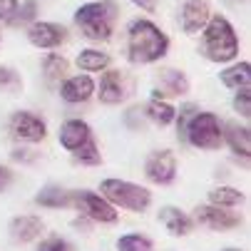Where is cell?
<instances>
[{
    "mask_svg": "<svg viewBox=\"0 0 251 251\" xmlns=\"http://www.w3.org/2000/svg\"><path fill=\"white\" fill-rule=\"evenodd\" d=\"M125 50L132 65H154L169 52V35L152 18H132L125 27Z\"/></svg>",
    "mask_w": 251,
    "mask_h": 251,
    "instance_id": "cell-1",
    "label": "cell"
},
{
    "mask_svg": "<svg viewBox=\"0 0 251 251\" xmlns=\"http://www.w3.org/2000/svg\"><path fill=\"white\" fill-rule=\"evenodd\" d=\"M199 55L214 65H229L234 60H239V32L231 25V20L222 13H211L209 23L204 25V30L199 32Z\"/></svg>",
    "mask_w": 251,
    "mask_h": 251,
    "instance_id": "cell-2",
    "label": "cell"
},
{
    "mask_svg": "<svg viewBox=\"0 0 251 251\" xmlns=\"http://www.w3.org/2000/svg\"><path fill=\"white\" fill-rule=\"evenodd\" d=\"M120 13H122V8H120L117 0H90V3H82L75 10L73 23L85 40L107 43V40H112V35H115Z\"/></svg>",
    "mask_w": 251,
    "mask_h": 251,
    "instance_id": "cell-3",
    "label": "cell"
},
{
    "mask_svg": "<svg viewBox=\"0 0 251 251\" xmlns=\"http://www.w3.org/2000/svg\"><path fill=\"white\" fill-rule=\"evenodd\" d=\"M100 194L115 209H125V211H134V214H145L152 206V192L137 182H129V179H117V176L102 179Z\"/></svg>",
    "mask_w": 251,
    "mask_h": 251,
    "instance_id": "cell-4",
    "label": "cell"
},
{
    "mask_svg": "<svg viewBox=\"0 0 251 251\" xmlns=\"http://www.w3.org/2000/svg\"><path fill=\"white\" fill-rule=\"evenodd\" d=\"M184 142L201 152H217L224 145V122L217 112L197 110L184 125Z\"/></svg>",
    "mask_w": 251,
    "mask_h": 251,
    "instance_id": "cell-5",
    "label": "cell"
},
{
    "mask_svg": "<svg viewBox=\"0 0 251 251\" xmlns=\"http://www.w3.org/2000/svg\"><path fill=\"white\" fill-rule=\"evenodd\" d=\"M134 92V80L117 67H107L100 75V85L95 87V95L100 97L102 104L107 107H117L122 102H127Z\"/></svg>",
    "mask_w": 251,
    "mask_h": 251,
    "instance_id": "cell-6",
    "label": "cell"
},
{
    "mask_svg": "<svg viewBox=\"0 0 251 251\" xmlns=\"http://www.w3.org/2000/svg\"><path fill=\"white\" fill-rule=\"evenodd\" d=\"M73 209H77L92 224H117L120 211L102 194L90 189H73Z\"/></svg>",
    "mask_w": 251,
    "mask_h": 251,
    "instance_id": "cell-7",
    "label": "cell"
},
{
    "mask_svg": "<svg viewBox=\"0 0 251 251\" xmlns=\"http://www.w3.org/2000/svg\"><path fill=\"white\" fill-rule=\"evenodd\" d=\"M8 132L20 145H40L48 139V122L32 110H15L8 120Z\"/></svg>",
    "mask_w": 251,
    "mask_h": 251,
    "instance_id": "cell-8",
    "label": "cell"
},
{
    "mask_svg": "<svg viewBox=\"0 0 251 251\" xmlns=\"http://www.w3.org/2000/svg\"><path fill=\"white\" fill-rule=\"evenodd\" d=\"M25 38H27V43L32 48H38V50H57V48H62L67 43L70 30L62 23L38 18L25 27Z\"/></svg>",
    "mask_w": 251,
    "mask_h": 251,
    "instance_id": "cell-9",
    "label": "cell"
},
{
    "mask_svg": "<svg viewBox=\"0 0 251 251\" xmlns=\"http://www.w3.org/2000/svg\"><path fill=\"white\" fill-rule=\"evenodd\" d=\"M179 174V164H176V154L172 150H152L145 159V176L150 184L157 187H169L176 182Z\"/></svg>",
    "mask_w": 251,
    "mask_h": 251,
    "instance_id": "cell-10",
    "label": "cell"
},
{
    "mask_svg": "<svg viewBox=\"0 0 251 251\" xmlns=\"http://www.w3.org/2000/svg\"><path fill=\"white\" fill-rule=\"evenodd\" d=\"M194 224L204 226V229H211V231H231V229H239L244 224L241 214L231 211V209H224V206H217V204H199L192 214Z\"/></svg>",
    "mask_w": 251,
    "mask_h": 251,
    "instance_id": "cell-11",
    "label": "cell"
},
{
    "mask_svg": "<svg viewBox=\"0 0 251 251\" xmlns=\"http://www.w3.org/2000/svg\"><path fill=\"white\" fill-rule=\"evenodd\" d=\"M192 90V82L184 70L176 67H159L154 75V90L152 97L157 100H169V97H187Z\"/></svg>",
    "mask_w": 251,
    "mask_h": 251,
    "instance_id": "cell-12",
    "label": "cell"
},
{
    "mask_svg": "<svg viewBox=\"0 0 251 251\" xmlns=\"http://www.w3.org/2000/svg\"><path fill=\"white\" fill-rule=\"evenodd\" d=\"M95 87H97L95 77L87 73H80V75H67L57 85V92L65 104H85L95 97Z\"/></svg>",
    "mask_w": 251,
    "mask_h": 251,
    "instance_id": "cell-13",
    "label": "cell"
},
{
    "mask_svg": "<svg viewBox=\"0 0 251 251\" xmlns=\"http://www.w3.org/2000/svg\"><path fill=\"white\" fill-rule=\"evenodd\" d=\"M211 18L209 0H184L179 10V25L184 35H199Z\"/></svg>",
    "mask_w": 251,
    "mask_h": 251,
    "instance_id": "cell-14",
    "label": "cell"
},
{
    "mask_svg": "<svg viewBox=\"0 0 251 251\" xmlns=\"http://www.w3.org/2000/svg\"><path fill=\"white\" fill-rule=\"evenodd\" d=\"M92 137H95V134H92V127H90L85 120H80V117L65 120V122L60 125V129H57V142H60V147H62L65 152L80 150L85 142H90Z\"/></svg>",
    "mask_w": 251,
    "mask_h": 251,
    "instance_id": "cell-15",
    "label": "cell"
},
{
    "mask_svg": "<svg viewBox=\"0 0 251 251\" xmlns=\"http://www.w3.org/2000/svg\"><path fill=\"white\" fill-rule=\"evenodd\" d=\"M8 234L15 244H32L45 234V222L35 214H20V217L10 219Z\"/></svg>",
    "mask_w": 251,
    "mask_h": 251,
    "instance_id": "cell-16",
    "label": "cell"
},
{
    "mask_svg": "<svg viewBox=\"0 0 251 251\" xmlns=\"http://www.w3.org/2000/svg\"><path fill=\"white\" fill-rule=\"evenodd\" d=\"M157 217H159V224L172 236H189L194 231V226H197L194 219H192V214H187L184 209H179V206H172V204L162 206Z\"/></svg>",
    "mask_w": 251,
    "mask_h": 251,
    "instance_id": "cell-17",
    "label": "cell"
},
{
    "mask_svg": "<svg viewBox=\"0 0 251 251\" xmlns=\"http://www.w3.org/2000/svg\"><path fill=\"white\" fill-rule=\"evenodd\" d=\"M224 145L236 154L249 159L251 154V129L249 125H239V122H224Z\"/></svg>",
    "mask_w": 251,
    "mask_h": 251,
    "instance_id": "cell-18",
    "label": "cell"
},
{
    "mask_svg": "<svg viewBox=\"0 0 251 251\" xmlns=\"http://www.w3.org/2000/svg\"><path fill=\"white\" fill-rule=\"evenodd\" d=\"M219 80L231 92L251 87V62L249 60H234V62L224 65V70L219 73Z\"/></svg>",
    "mask_w": 251,
    "mask_h": 251,
    "instance_id": "cell-19",
    "label": "cell"
},
{
    "mask_svg": "<svg viewBox=\"0 0 251 251\" xmlns=\"http://www.w3.org/2000/svg\"><path fill=\"white\" fill-rule=\"evenodd\" d=\"M142 115H145L147 122L157 125V127H169L174 125V117H176V107L169 102V100H157V97H150L147 104L142 107Z\"/></svg>",
    "mask_w": 251,
    "mask_h": 251,
    "instance_id": "cell-20",
    "label": "cell"
},
{
    "mask_svg": "<svg viewBox=\"0 0 251 251\" xmlns=\"http://www.w3.org/2000/svg\"><path fill=\"white\" fill-rule=\"evenodd\" d=\"M35 204L43 209H73V189L60 184H48L35 194Z\"/></svg>",
    "mask_w": 251,
    "mask_h": 251,
    "instance_id": "cell-21",
    "label": "cell"
},
{
    "mask_svg": "<svg viewBox=\"0 0 251 251\" xmlns=\"http://www.w3.org/2000/svg\"><path fill=\"white\" fill-rule=\"evenodd\" d=\"M75 65H77L80 73H87V75L102 73V70H107V67L112 65V55L104 52V50H100V48H85V50L77 52Z\"/></svg>",
    "mask_w": 251,
    "mask_h": 251,
    "instance_id": "cell-22",
    "label": "cell"
},
{
    "mask_svg": "<svg viewBox=\"0 0 251 251\" xmlns=\"http://www.w3.org/2000/svg\"><path fill=\"white\" fill-rule=\"evenodd\" d=\"M40 67H43V75H45V80L50 85H60L70 73V60L65 55H60V52H48L43 57Z\"/></svg>",
    "mask_w": 251,
    "mask_h": 251,
    "instance_id": "cell-23",
    "label": "cell"
},
{
    "mask_svg": "<svg viewBox=\"0 0 251 251\" xmlns=\"http://www.w3.org/2000/svg\"><path fill=\"white\" fill-rule=\"evenodd\" d=\"M246 201V194L239 187H229V184H219L209 192V204H217L224 209H236Z\"/></svg>",
    "mask_w": 251,
    "mask_h": 251,
    "instance_id": "cell-24",
    "label": "cell"
},
{
    "mask_svg": "<svg viewBox=\"0 0 251 251\" xmlns=\"http://www.w3.org/2000/svg\"><path fill=\"white\" fill-rule=\"evenodd\" d=\"M70 157H73V162L80 164V167H100L102 164V152H100V145L95 142V137L90 142H85L80 150L70 152Z\"/></svg>",
    "mask_w": 251,
    "mask_h": 251,
    "instance_id": "cell-25",
    "label": "cell"
},
{
    "mask_svg": "<svg viewBox=\"0 0 251 251\" xmlns=\"http://www.w3.org/2000/svg\"><path fill=\"white\" fill-rule=\"evenodd\" d=\"M23 87H25V82H23V75L18 73V70L10 67V65H0V92L20 95Z\"/></svg>",
    "mask_w": 251,
    "mask_h": 251,
    "instance_id": "cell-26",
    "label": "cell"
},
{
    "mask_svg": "<svg viewBox=\"0 0 251 251\" xmlns=\"http://www.w3.org/2000/svg\"><path fill=\"white\" fill-rule=\"evenodd\" d=\"M117 251H154V244L150 236L132 231V234H122L117 239Z\"/></svg>",
    "mask_w": 251,
    "mask_h": 251,
    "instance_id": "cell-27",
    "label": "cell"
},
{
    "mask_svg": "<svg viewBox=\"0 0 251 251\" xmlns=\"http://www.w3.org/2000/svg\"><path fill=\"white\" fill-rule=\"evenodd\" d=\"M38 13H40L38 0H23V3L18 5V10H15V15H13V20H10L8 25H13V27H18V25L27 27L32 20H38Z\"/></svg>",
    "mask_w": 251,
    "mask_h": 251,
    "instance_id": "cell-28",
    "label": "cell"
},
{
    "mask_svg": "<svg viewBox=\"0 0 251 251\" xmlns=\"http://www.w3.org/2000/svg\"><path fill=\"white\" fill-rule=\"evenodd\" d=\"M231 107H234V112L244 122H249V117H251V87L236 90L234 92V100H231Z\"/></svg>",
    "mask_w": 251,
    "mask_h": 251,
    "instance_id": "cell-29",
    "label": "cell"
},
{
    "mask_svg": "<svg viewBox=\"0 0 251 251\" xmlns=\"http://www.w3.org/2000/svg\"><path fill=\"white\" fill-rule=\"evenodd\" d=\"M199 110V104H194V102H187V104H182L176 110V117H174V125H176V137H182L184 139V125L189 122V117L194 115Z\"/></svg>",
    "mask_w": 251,
    "mask_h": 251,
    "instance_id": "cell-30",
    "label": "cell"
},
{
    "mask_svg": "<svg viewBox=\"0 0 251 251\" xmlns=\"http://www.w3.org/2000/svg\"><path fill=\"white\" fill-rule=\"evenodd\" d=\"M35 251H75V246L70 244L65 236H45Z\"/></svg>",
    "mask_w": 251,
    "mask_h": 251,
    "instance_id": "cell-31",
    "label": "cell"
},
{
    "mask_svg": "<svg viewBox=\"0 0 251 251\" xmlns=\"http://www.w3.org/2000/svg\"><path fill=\"white\" fill-rule=\"evenodd\" d=\"M38 152L35 150H30V147H15L13 152H10V159L13 162H18V164H35L38 162Z\"/></svg>",
    "mask_w": 251,
    "mask_h": 251,
    "instance_id": "cell-32",
    "label": "cell"
},
{
    "mask_svg": "<svg viewBox=\"0 0 251 251\" xmlns=\"http://www.w3.org/2000/svg\"><path fill=\"white\" fill-rule=\"evenodd\" d=\"M18 5H20V0H0V23H10Z\"/></svg>",
    "mask_w": 251,
    "mask_h": 251,
    "instance_id": "cell-33",
    "label": "cell"
},
{
    "mask_svg": "<svg viewBox=\"0 0 251 251\" xmlns=\"http://www.w3.org/2000/svg\"><path fill=\"white\" fill-rule=\"evenodd\" d=\"M125 122H127V127H132V129H142V125H145V115H142L139 107H132V110L125 112Z\"/></svg>",
    "mask_w": 251,
    "mask_h": 251,
    "instance_id": "cell-34",
    "label": "cell"
},
{
    "mask_svg": "<svg viewBox=\"0 0 251 251\" xmlns=\"http://www.w3.org/2000/svg\"><path fill=\"white\" fill-rule=\"evenodd\" d=\"M13 182H15V172L10 167H5V164H0V194L8 192Z\"/></svg>",
    "mask_w": 251,
    "mask_h": 251,
    "instance_id": "cell-35",
    "label": "cell"
},
{
    "mask_svg": "<svg viewBox=\"0 0 251 251\" xmlns=\"http://www.w3.org/2000/svg\"><path fill=\"white\" fill-rule=\"evenodd\" d=\"M134 8H139L142 13H154L157 10V0H129Z\"/></svg>",
    "mask_w": 251,
    "mask_h": 251,
    "instance_id": "cell-36",
    "label": "cell"
},
{
    "mask_svg": "<svg viewBox=\"0 0 251 251\" xmlns=\"http://www.w3.org/2000/svg\"><path fill=\"white\" fill-rule=\"evenodd\" d=\"M222 251H244V249H236V246H226V249H222Z\"/></svg>",
    "mask_w": 251,
    "mask_h": 251,
    "instance_id": "cell-37",
    "label": "cell"
}]
</instances>
